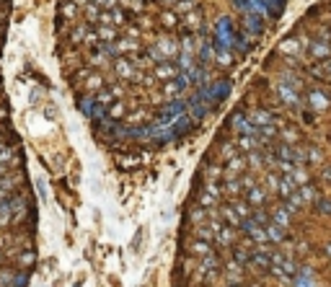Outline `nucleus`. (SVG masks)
Instances as JSON below:
<instances>
[]
</instances>
